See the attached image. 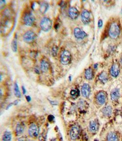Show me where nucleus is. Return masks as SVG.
Masks as SVG:
<instances>
[{"label":"nucleus","mask_w":122,"mask_h":141,"mask_svg":"<svg viewBox=\"0 0 122 141\" xmlns=\"http://www.w3.org/2000/svg\"><path fill=\"white\" fill-rule=\"evenodd\" d=\"M120 29L117 24L113 23L110 27L109 29V36L112 38H116L120 34Z\"/></svg>","instance_id":"f257e3e1"},{"label":"nucleus","mask_w":122,"mask_h":141,"mask_svg":"<svg viewBox=\"0 0 122 141\" xmlns=\"http://www.w3.org/2000/svg\"><path fill=\"white\" fill-rule=\"evenodd\" d=\"M40 27L43 31L47 32L52 28L51 21L47 17L43 18L40 22Z\"/></svg>","instance_id":"f03ea898"},{"label":"nucleus","mask_w":122,"mask_h":141,"mask_svg":"<svg viewBox=\"0 0 122 141\" xmlns=\"http://www.w3.org/2000/svg\"><path fill=\"white\" fill-rule=\"evenodd\" d=\"M71 54L68 51H64L61 56V61L64 65L68 64L71 61Z\"/></svg>","instance_id":"7ed1b4c3"},{"label":"nucleus","mask_w":122,"mask_h":141,"mask_svg":"<svg viewBox=\"0 0 122 141\" xmlns=\"http://www.w3.org/2000/svg\"><path fill=\"white\" fill-rule=\"evenodd\" d=\"M36 34L32 31H28L24 34L23 36V39L24 41L27 43H31L36 38Z\"/></svg>","instance_id":"20e7f679"},{"label":"nucleus","mask_w":122,"mask_h":141,"mask_svg":"<svg viewBox=\"0 0 122 141\" xmlns=\"http://www.w3.org/2000/svg\"><path fill=\"white\" fill-rule=\"evenodd\" d=\"M24 24L28 26H31L35 21L34 17L30 13H27L24 17Z\"/></svg>","instance_id":"39448f33"},{"label":"nucleus","mask_w":122,"mask_h":141,"mask_svg":"<svg viewBox=\"0 0 122 141\" xmlns=\"http://www.w3.org/2000/svg\"><path fill=\"white\" fill-rule=\"evenodd\" d=\"M80 132V127L78 126H74L71 128L69 135L71 139L75 140L77 138Z\"/></svg>","instance_id":"423d86ee"},{"label":"nucleus","mask_w":122,"mask_h":141,"mask_svg":"<svg viewBox=\"0 0 122 141\" xmlns=\"http://www.w3.org/2000/svg\"><path fill=\"white\" fill-rule=\"evenodd\" d=\"M28 133L30 136L32 138L37 137L39 133V129L37 126L35 124H32L29 128Z\"/></svg>","instance_id":"0eeeda50"},{"label":"nucleus","mask_w":122,"mask_h":141,"mask_svg":"<svg viewBox=\"0 0 122 141\" xmlns=\"http://www.w3.org/2000/svg\"><path fill=\"white\" fill-rule=\"evenodd\" d=\"M81 20L83 23L85 24H88L91 21L90 14L89 11L86 10H84L81 14Z\"/></svg>","instance_id":"6e6552de"},{"label":"nucleus","mask_w":122,"mask_h":141,"mask_svg":"<svg viewBox=\"0 0 122 141\" xmlns=\"http://www.w3.org/2000/svg\"><path fill=\"white\" fill-rule=\"evenodd\" d=\"M74 34L75 37L78 39H83L87 36L86 33L81 28H76L74 29Z\"/></svg>","instance_id":"1a4fd4ad"},{"label":"nucleus","mask_w":122,"mask_h":141,"mask_svg":"<svg viewBox=\"0 0 122 141\" xmlns=\"http://www.w3.org/2000/svg\"><path fill=\"white\" fill-rule=\"evenodd\" d=\"M81 92L82 94L84 97L88 98L91 92L90 87L89 85L88 84H84L83 85L81 88Z\"/></svg>","instance_id":"9d476101"},{"label":"nucleus","mask_w":122,"mask_h":141,"mask_svg":"<svg viewBox=\"0 0 122 141\" xmlns=\"http://www.w3.org/2000/svg\"><path fill=\"white\" fill-rule=\"evenodd\" d=\"M68 15L71 19H77L79 15V12L78 10L74 7H71L68 10Z\"/></svg>","instance_id":"9b49d317"},{"label":"nucleus","mask_w":122,"mask_h":141,"mask_svg":"<svg viewBox=\"0 0 122 141\" xmlns=\"http://www.w3.org/2000/svg\"><path fill=\"white\" fill-rule=\"evenodd\" d=\"M96 99L98 104L101 105H103L105 104L106 101L107 95L103 92H101L97 95Z\"/></svg>","instance_id":"f8f14e48"},{"label":"nucleus","mask_w":122,"mask_h":141,"mask_svg":"<svg viewBox=\"0 0 122 141\" xmlns=\"http://www.w3.org/2000/svg\"><path fill=\"white\" fill-rule=\"evenodd\" d=\"M120 72L119 67L117 64L113 65L110 69V74L113 77H117Z\"/></svg>","instance_id":"ddd939ff"},{"label":"nucleus","mask_w":122,"mask_h":141,"mask_svg":"<svg viewBox=\"0 0 122 141\" xmlns=\"http://www.w3.org/2000/svg\"><path fill=\"white\" fill-rule=\"evenodd\" d=\"M89 129L92 132H96L98 129V124L95 121H91L89 123Z\"/></svg>","instance_id":"4468645a"},{"label":"nucleus","mask_w":122,"mask_h":141,"mask_svg":"<svg viewBox=\"0 0 122 141\" xmlns=\"http://www.w3.org/2000/svg\"><path fill=\"white\" fill-rule=\"evenodd\" d=\"M111 99L112 100H117L120 97V91L118 89H115L112 91L110 94Z\"/></svg>","instance_id":"2eb2a0df"},{"label":"nucleus","mask_w":122,"mask_h":141,"mask_svg":"<svg viewBox=\"0 0 122 141\" xmlns=\"http://www.w3.org/2000/svg\"><path fill=\"white\" fill-rule=\"evenodd\" d=\"M99 80L103 83L107 82V81L108 80V74L105 72H102L99 75Z\"/></svg>","instance_id":"dca6fc26"},{"label":"nucleus","mask_w":122,"mask_h":141,"mask_svg":"<svg viewBox=\"0 0 122 141\" xmlns=\"http://www.w3.org/2000/svg\"><path fill=\"white\" fill-rule=\"evenodd\" d=\"M41 69L42 72L46 73L49 69V64L45 60H42L41 63Z\"/></svg>","instance_id":"f3484780"},{"label":"nucleus","mask_w":122,"mask_h":141,"mask_svg":"<svg viewBox=\"0 0 122 141\" xmlns=\"http://www.w3.org/2000/svg\"><path fill=\"white\" fill-rule=\"evenodd\" d=\"M108 141H118L117 134L114 132H110L108 134L107 137Z\"/></svg>","instance_id":"a211bd4d"},{"label":"nucleus","mask_w":122,"mask_h":141,"mask_svg":"<svg viewBox=\"0 0 122 141\" xmlns=\"http://www.w3.org/2000/svg\"><path fill=\"white\" fill-rule=\"evenodd\" d=\"M112 107L109 106L105 107L103 109V110H102L103 115L106 116H110L112 114Z\"/></svg>","instance_id":"6ab92c4d"},{"label":"nucleus","mask_w":122,"mask_h":141,"mask_svg":"<svg viewBox=\"0 0 122 141\" xmlns=\"http://www.w3.org/2000/svg\"><path fill=\"white\" fill-rule=\"evenodd\" d=\"M48 7H49V5L47 3L43 2L40 5V12L42 13H45L48 10Z\"/></svg>","instance_id":"aec40b11"},{"label":"nucleus","mask_w":122,"mask_h":141,"mask_svg":"<svg viewBox=\"0 0 122 141\" xmlns=\"http://www.w3.org/2000/svg\"><path fill=\"white\" fill-rule=\"evenodd\" d=\"M24 130V126L23 125H22V124H18L16 126V134L17 135H21Z\"/></svg>","instance_id":"412c9836"},{"label":"nucleus","mask_w":122,"mask_h":141,"mask_svg":"<svg viewBox=\"0 0 122 141\" xmlns=\"http://www.w3.org/2000/svg\"><path fill=\"white\" fill-rule=\"evenodd\" d=\"M93 76V72L91 69L89 68L85 72V77L87 80L92 79Z\"/></svg>","instance_id":"4be33fe9"},{"label":"nucleus","mask_w":122,"mask_h":141,"mask_svg":"<svg viewBox=\"0 0 122 141\" xmlns=\"http://www.w3.org/2000/svg\"><path fill=\"white\" fill-rule=\"evenodd\" d=\"M11 134L10 132H5L3 136V141H10L11 140Z\"/></svg>","instance_id":"5701e85b"},{"label":"nucleus","mask_w":122,"mask_h":141,"mask_svg":"<svg viewBox=\"0 0 122 141\" xmlns=\"http://www.w3.org/2000/svg\"><path fill=\"white\" fill-rule=\"evenodd\" d=\"M14 94L15 95V96L18 98H20L21 97V92L19 90L18 85L16 83H15L14 84Z\"/></svg>","instance_id":"b1692460"},{"label":"nucleus","mask_w":122,"mask_h":141,"mask_svg":"<svg viewBox=\"0 0 122 141\" xmlns=\"http://www.w3.org/2000/svg\"><path fill=\"white\" fill-rule=\"evenodd\" d=\"M11 48H12V50L13 52H17V42L15 39L13 40L12 42Z\"/></svg>","instance_id":"393cba45"},{"label":"nucleus","mask_w":122,"mask_h":141,"mask_svg":"<svg viewBox=\"0 0 122 141\" xmlns=\"http://www.w3.org/2000/svg\"><path fill=\"white\" fill-rule=\"evenodd\" d=\"M79 91L76 90H72L71 91V95L73 98H77L79 96Z\"/></svg>","instance_id":"a878e982"},{"label":"nucleus","mask_w":122,"mask_h":141,"mask_svg":"<svg viewBox=\"0 0 122 141\" xmlns=\"http://www.w3.org/2000/svg\"><path fill=\"white\" fill-rule=\"evenodd\" d=\"M58 51V48L57 47H54L53 48L52 50V54H53V56H56L57 53Z\"/></svg>","instance_id":"bb28decb"},{"label":"nucleus","mask_w":122,"mask_h":141,"mask_svg":"<svg viewBox=\"0 0 122 141\" xmlns=\"http://www.w3.org/2000/svg\"><path fill=\"white\" fill-rule=\"evenodd\" d=\"M98 25L99 28H102V27L103 26V21L101 19H100V20H99Z\"/></svg>","instance_id":"cd10ccee"},{"label":"nucleus","mask_w":122,"mask_h":141,"mask_svg":"<svg viewBox=\"0 0 122 141\" xmlns=\"http://www.w3.org/2000/svg\"><path fill=\"white\" fill-rule=\"evenodd\" d=\"M18 141H28V140L25 137H23L20 138Z\"/></svg>","instance_id":"c85d7f7f"},{"label":"nucleus","mask_w":122,"mask_h":141,"mask_svg":"<svg viewBox=\"0 0 122 141\" xmlns=\"http://www.w3.org/2000/svg\"><path fill=\"white\" fill-rule=\"evenodd\" d=\"M26 98H27V100L28 101V102H29L31 100V98H30V97L29 96H27Z\"/></svg>","instance_id":"c756f323"},{"label":"nucleus","mask_w":122,"mask_h":141,"mask_svg":"<svg viewBox=\"0 0 122 141\" xmlns=\"http://www.w3.org/2000/svg\"><path fill=\"white\" fill-rule=\"evenodd\" d=\"M22 89H23V94H25V93H26V91H25V88H24V86H23V87H22Z\"/></svg>","instance_id":"7c9ffc66"},{"label":"nucleus","mask_w":122,"mask_h":141,"mask_svg":"<svg viewBox=\"0 0 122 141\" xmlns=\"http://www.w3.org/2000/svg\"><path fill=\"white\" fill-rule=\"evenodd\" d=\"M97 65H98V64H96L94 65V68L95 69H96L97 68Z\"/></svg>","instance_id":"2f4dec72"},{"label":"nucleus","mask_w":122,"mask_h":141,"mask_svg":"<svg viewBox=\"0 0 122 141\" xmlns=\"http://www.w3.org/2000/svg\"><path fill=\"white\" fill-rule=\"evenodd\" d=\"M121 63H122V58H121Z\"/></svg>","instance_id":"473e14b6"},{"label":"nucleus","mask_w":122,"mask_h":141,"mask_svg":"<svg viewBox=\"0 0 122 141\" xmlns=\"http://www.w3.org/2000/svg\"></svg>","instance_id":"72a5a7b5"}]
</instances>
